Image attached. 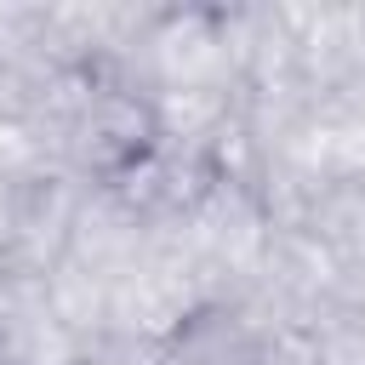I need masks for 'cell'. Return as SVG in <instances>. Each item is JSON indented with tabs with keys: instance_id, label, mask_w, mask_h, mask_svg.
Segmentation results:
<instances>
[]
</instances>
